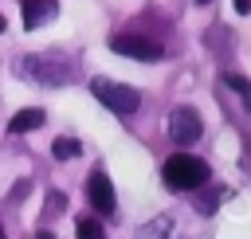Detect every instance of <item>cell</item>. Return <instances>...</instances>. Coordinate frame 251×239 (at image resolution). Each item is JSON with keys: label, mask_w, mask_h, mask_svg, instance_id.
<instances>
[{"label": "cell", "mask_w": 251, "mask_h": 239, "mask_svg": "<svg viewBox=\"0 0 251 239\" xmlns=\"http://www.w3.org/2000/svg\"><path fill=\"white\" fill-rule=\"evenodd\" d=\"M161 176H165V184L173 192H192V188H204L208 184V165L200 157H192V153H173L165 161Z\"/></svg>", "instance_id": "obj_2"}, {"label": "cell", "mask_w": 251, "mask_h": 239, "mask_svg": "<svg viewBox=\"0 0 251 239\" xmlns=\"http://www.w3.org/2000/svg\"><path fill=\"white\" fill-rule=\"evenodd\" d=\"M0 239H4V231H0Z\"/></svg>", "instance_id": "obj_17"}, {"label": "cell", "mask_w": 251, "mask_h": 239, "mask_svg": "<svg viewBox=\"0 0 251 239\" xmlns=\"http://www.w3.org/2000/svg\"><path fill=\"white\" fill-rule=\"evenodd\" d=\"M200 4H208V0H200Z\"/></svg>", "instance_id": "obj_16"}, {"label": "cell", "mask_w": 251, "mask_h": 239, "mask_svg": "<svg viewBox=\"0 0 251 239\" xmlns=\"http://www.w3.org/2000/svg\"><path fill=\"white\" fill-rule=\"evenodd\" d=\"M192 192H196L192 200H196V212H200V215H212V212H216V204L227 196V188H220V184H212L208 192H200V188H192Z\"/></svg>", "instance_id": "obj_10"}, {"label": "cell", "mask_w": 251, "mask_h": 239, "mask_svg": "<svg viewBox=\"0 0 251 239\" xmlns=\"http://www.w3.org/2000/svg\"><path fill=\"white\" fill-rule=\"evenodd\" d=\"M43 121H47V114H43L39 106H31V110H20V114L8 121V129H12V133H31V129H39Z\"/></svg>", "instance_id": "obj_9"}, {"label": "cell", "mask_w": 251, "mask_h": 239, "mask_svg": "<svg viewBox=\"0 0 251 239\" xmlns=\"http://www.w3.org/2000/svg\"><path fill=\"white\" fill-rule=\"evenodd\" d=\"M110 51L126 55V59H137V63H157L165 59V47L153 39V35H141V31H114L110 35Z\"/></svg>", "instance_id": "obj_4"}, {"label": "cell", "mask_w": 251, "mask_h": 239, "mask_svg": "<svg viewBox=\"0 0 251 239\" xmlns=\"http://www.w3.org/2000/svg\"><path fill=\"white\" fill-rule=\"evenodd\" d=\"M4 27H8V20H4V16H0V31H4Z\"/></svg>", "instance_id": "obj_15"}, {"label": "cell", "mask_w": 251, "mask_h": 239, "mask_svg": "<svg viewBox=\"0 0 251 239\" xmlns=\"http://www.w3.org/2000/svg\"><path fill=\"white\" fill-rule=\"evenodd\" d=\"M86 200H90V208H94L98 215H114L118 200H114V184H110V176H106L102 168H94V172L86 176Z\"/></svg>", "instance_id": "obj_6"}, {"label": "cell", "mask_w": 251, "mask_h": 239, "mask_svg": "<svg viewBox=\"0 0 251 239\" xmlns=\"http://www.w3.org/2000/svg\"><path fill=\"white\" fill-rule=\"evenodd\" d=\"M231 4H235V12H239V16H247V12H251V0H231Z\"/></svg>", "instance_id": "obj_14"}, {"label": "cell", "mask_w": 251, "mask_h": 239, "mask_svg": "<svg viewBox=\"0 0 251 239\" xmlns=\"http://www.w3.org/2000/svg\"><path fill=\"white\" fill-rule=\"evenodd\" d=\"M133 239H184V231H180V223L173 215H157V219L141 223Z\"/></svg>", "instance_id": "obj_8"}, {"label": "cell", "mask_w": 251, "mask_h": 239, "mask_svg": "<svg viewBox=\"0 0 251 239\" xmlns=\"http://www.w3.org/2000/svg\"><path fill=\"white\" fill-rule=\"evenodd\" d=\"M200 133H204V121L192 106H176L169 114V137L176 145H192V141H200Z\"/></svg>", "instance_id": "obj_5"}, {"label": "cell", "mask_w": 251, "mask_h": 239, "mask_svg": "<svg viewBox=\"0 0 251 239\" xmlns=\"http://www.w3.org/2000/svg\"><path fill=\"white\" fill-rule=\"evenodd\" d=\"M20 12H24V27H43L47 20H55L59 12V0H20Z\"/></svg>", "instance_id": "obj_7"}, {"label": "cell", "mask_w": 251, "mask_h": 239, "mask_svg": "<svg viewBox=\"0 0 251 239\" xmlns=\"http://www.w3.org/2000/svg\"><path fill=\"white\" fill-rule=\"evenodd\" d=\"M51 153H55L59 161H75V157L82 153V145H78L75 137H55V145H51Z\"/></svg>", "instance_id": "obj_11"}, {"label": "cell", "mask_w": 251, "mask_h": 239, "mask_svg": "<svg viewBox=\"0 0 251 239\" xmlns=\"http://www.w3.org/2000/svg\"><path fill=\"white\" fill-rule=\"evenodd\" d=\"M224 86H231V90H235V94L251 106V78H243L239 71H227V74H224Z\"/></svg>", "instance_id": "obj_12"}, {"label": "cell", "mask_w": 251, "mask_h": 239, "mask_svg": "<svg viewBox=\"0 0 251 239\" xmlns=\"http://www.w3.org/2000/svg\"><path fill=\"white\" fill-rule=\"evenodd\" d=\"M12 71L39 86H67L78 78V63L63 51H39V55H16Z\"/></svg>", "instance_id": "obj_1"}, {"label": "cell", "mask_w": 251, "mask_h": 239, "mask_svg": "<svg viewBox=\"0 0 251 239\" xmlns=\"http://www.w3.org/2000/svg\"><path fill=\"white\" fill-rule=\"evenodd\" d=\"M90 94L110 110V114H118V118H129V114H137V106H141V94L129 86V82H114V78H90Z\"/></svg>", "instance_id": "obj_3"}, {"label": "cell", "mask_w": 251, "mask_h": 239, "mask_svg": "<svg viewBox=\"0 0 251 239\" xmlns=\"http://www.w3.org/2000/svg\"><path fill=\"white\" fill-rule=\"evenodd\" d=\"M75 231H78V239H106V231H102V223H98V219H90V215H78V223H75Z\"/></svg>", "instance_id": "obj_13"}]
</instances>
